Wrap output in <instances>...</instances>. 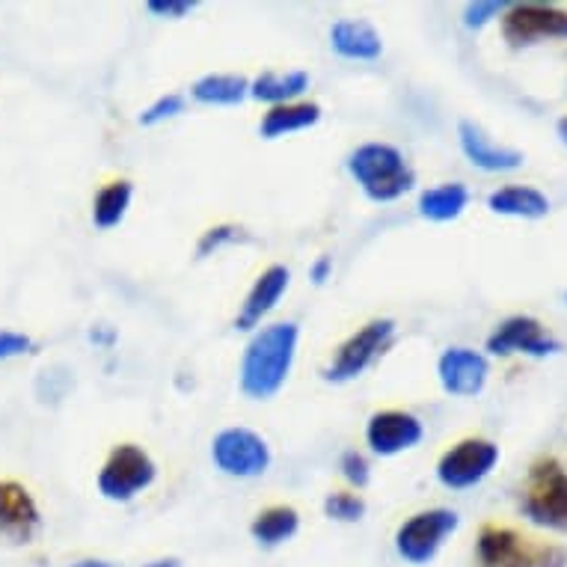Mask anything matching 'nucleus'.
Wrapping results in <instances>:
<instances>
[{"label":"nucleus","instance_id":"nucleus-1","mask_svg":"<svg viewBox=\"0 0 567 567\" xmlns=\"http://www.w3.org/2000/svg\"><path fill=\"white\" fill-rule=\"evenodd\" d=\"M298 342L300 327L295 321L265 324L250 336L241 357V372H238V383L247 399L270 401L286 386L295 369Z\"/></svg>","mask_w":567,"mask_h":567},{"label":"nucleus","instance_id":"nucleus-2","mask_svg":"<svg viewBox=\"0 0 567 567\" xmlns=\"http://www.w3.org/2000/svg\"><path fill=\"white\" fill-rule=\"evenodd\" d=\"M348 173L372 203H395L416 185V173L404 152L392 143H363L351 152Z\"/></svg>","mask_w":567,"mask_h":567},{"label":"nucleus","instance_id":"nucleus-3","mask_svg":"<svg viewBox=\"0 0 567 567\" xmlns=\"http://www.w3.org/2000/svg\"><path fill=\"white\" fill-rule=\"evenodd\" d=\"M478 567H567V549L523 538L517 529L487 523L475 540Z\"/></svg>","mask_w":567,"mask_h":567},{"label":"nucleus","instance_id":"nucleus-4","mask_svg":"<svg viewBox=\"0 0 567 567\" xmlns=\"http://www.w3.org/2000/svg\"><path fill=\"white\" fill-rule=\"evenodd\" d=\"M523 514L540 529L567 532V470L556 457H540L529 466Z\"/></svg>","mask_w":567,"mask_h":567},{"label":"nucleus","instance_id":"nucleus-5","mask_svg":"<svg viewBox=\"0 0 567 567\" xmlns=\"http://www.w3.org/2000/svg\"><path fill=\"white\" fill-rule=\"evenodd\" d=\"M158 478V466L146 449L134 443H122L107 455L104 466L99 470V493L111 503H131L134 496L150 491Z\"/></svg>","mask_w":567,"mask_h":567},{"label":"nucleus","instance_id":"nucleus-6","mask_svg":"<svg viewBox=\"0 0 567 567\" xmlns=\"http://www.w3.org/2000/svg\"><path fill=\"white\" fill-rule=\"evenodd\" d=\"M457 526H461V517L452 508H429V512L413 514L395 532V553L408 565H431L446 538L455 535Z\"/></svg>","mask_w":567,"mask_h":567},{"label":"nucleus","instance_id":"nucleus-7","mask_svg":"<svg viewBox=\"0 0 567 567\" xmlns=\"http://www.w3.org/2000/svg\"><path fill=\"white\" fill-rule=\"evenodd\" d=\"M392 336H395V321H392V318H374V321L360 327L357 333L348 336V339L339 344L333 363L324 369V381H357L378 357H383V351L390 348Z\"/></svg>","mask_w":567,"mask_h":567},{"label":"nucleus","instance_id":"nucleus-8","mask_svg":"<svg viewBox=\"0 0 567 567\" xmlns=\"http://www.w3.org/2000/svg\"><path fill=\"white\" fill-rule=\"evenodd\" d=\"M499 457L503 452L493 440L466 437L449 452H443V457L437 461V482L449 491H470L493 473Z\"/></svg>","mask_w":567,"mask_h":567},{"label":"nucleus","instance_id":"nucleus-9","mask_svg":"<svg viewBox=\"0 0 567 567\" xmlns=\"http://www.w3.org/2000/svg\"><path fill=\"white\" fill-rule=\"evenodd\" d=\"M212 461L229 478H259L268 473V440L250 429H224L212 443Z\"/></svg>","mask_w":567,"mask_h":567},{"label":"nucleus","instance_id":"nucleus-10","mask_svg":"<svg viewBox=\"0 0 567 567\" xmlns=\"http://www.w3.org/2000/svg\"><path fill=\"white\" fill-rule=\"evenodd\" d=\"M503 37L512 48L567 39V12L553 3H508L503 12Z\"/></svg>","mask_w":567,"mask_h":567},{"label":"nucleus","instance_id":"nucleus-11","mask_svg":"<svg viewBox=\"0 0 567 567\" xmlns=\"http://www.w3.org/2000/svg\"><path fill=\"white\" fill-rule=\"evenodd\" d=\"M487 351L496 357H512V353H526V357H553L561 351V342L532 316H512L503 324H496L487 336Z\"/></svg>","mask_w":567,"mask_h":567},{"label":"nucleus","instance_id":"nucleus-12","mask_svg":"<svg viewBox=\"0 0 567 567\" xmlns=\"http://www.w3.org/2000/svg\"><path fill=\"white\" fill-rule=\"evenodd\" d=\"M422 437H425L422 419L408 413V410H381L365 425V443L374 455L381 457L401 455V452L419 446Z\"/></svg>","mask_w":567,"mask_h":567},{"label":"nucleus","instance_id":"nucleus-13","mask_svg":"<svg viewBox=\"0 0 567 567\" xmlns=\"http://www.w3.org/2000/svg\"><path fill=\"white\" fill-rule=\"evenodd\" d=\"M440 386L457 399H475L491 378L487 357L473 348H446L437 363Z\"/></svg>","mask_w":567,"mask_h":567},{"label":"nucleus","instance_id":"nucleus-14","mask_svg":"<svg viewBox=\"0 0 567 567\" xmlns=\"http://www.w3.org/2000/svg\"><path fill=\"white\" fill-rule=\"evenodd\" d=\"M42 529L37 499L19 482H0V538L10 544H30Z\"/></svg>","mask_w":567,"mask_h":567},{"label":"nucleus","instance_id":"nucleus-15","mask_svg":"<svg viewBox=\"0 0 567 567\" xmlns=\"http://www.w3.org/2000/svg\"><path fill=\"white\" fill-rule=\"evenodd\" d=\"M457 143H461V152L466 155V161L473 167L484 169V173H514V169L523 167V155L520 150L514 146H503L487 134V131L473 120H464L457 125Z\"/></svg>","mask_w":567,"mask_h":567},{"label":"nucleus","instance_id":"nucleus-16","mask_svg":"<svg viewBox=\"0 0 567 567\" xmlns=\"http://www.w3.org/2000/svg\"><path fill=\"white\" fill-rule=\"evenodd\" d=\"M291 270L286 265H270L256 277L252 289L247 291V298L241 303V312L235 318V330H259L261 321L277 309L282 295L289 291Z\"/></svg>","mask_w":567,"mask_h":567},{"label":"nucleus","instance_id":"nucleus-17","mask_svg":"<svg viewBox=\"0 0 567 567\" xmlns=\"http://www.w3.org/2000/svg\"><path fill=\"white\" fill-rule=\"evenodd\" d=\"M330 48L342 60H357V63H372L383 54L381 33L360 19H342L330 28Z\"/></svg>","mask_w":567,"mask_h":567},{"label":"nucleus","instance_id":"nucleus-18","mask_svg":"<svg viewBox=\"0 0 567 567\" xmlns=\"http://www.w3.org/2000/svg\"><path fill=\"white\" fill-rule=\"evenodd\" d=\"M487 208L493 215L520 217V220H540L549 215V199L540 194L538 187L529 185H508L493 190L487 196Z\"/></svg>","mask_w":567,"mask_h":567},{"label":"nucleus","instance_id":"nucleus-19","mask_svg":"<svg viewBox=\"0 0 567 567\" xmlns=\"http://www.w3.org/2000/svg\"><path fill=\"white\" fill-rule=\"evenodd\" d=\"M321 120V104L316 102H295V104H279V107H270L259 122L261 140H279L289 137V134H298V131H307L312 125H318Z\"/></svg>","mask_w":567,"mask_h":567},{"label":"nucleus","instance_id":"nucleus-20","mask_svg":"<svg viewBox=\"0 0 567 567\" xmlns=\"http://www.w3.org/2000/svg\"><path fill=\"white\" fill-rule=\"evenodd\" d=\"M309 90L307 72H261L250 81V99L265 102L270 107L300 102V95Z\"/></svg>","mask_w":567,"mask_h":567},{"label":"nucleus","instance_id":"nucleus-21","mask_svg":"<svg viewBox=\"0 0 567 567\" xmlns=\"http://www.w3.org/2000/svg\"><path fill=\"white\" fill-rule=\"evenodd\" d=\"M470 205V190L461 182H443L419 196V215L431 224H452Z\"/></svg>","mask_w":567,"mask_h":567},{"label":"nucleus","instance_id":"nucleus-22","mask_svg":"<svg viewBox=\"0 0 567 567\" xmlns=\"http://www.w3.org/2000/svg\"><path fill=\"white\" fill-rule=\"evenodd\" d=\"M190 95H194V102L208 104V107H235L244 99H250V81L244 75L212 72L190 86Z\"/></svg>","mask_w":567,"mask_h":567},{"label":"nucleus","instance_id":"nucleus-23","mask_svg":"<svg viewBox=\"0 0 567 567\" xmlns=\"http://www.w3.org/2000/svg\"><path fill=\"white\" fill-rule=\"evenodd\" d=\"M300 514L291 505H270L265 512L256 514L250 523V535L259 547H279L298 535Z\"/></svg>","mask_w":567,"mask_h":567},{"label":"nucleus","instance_id":"nucleus-24","mask_svg":"<svg viewBox=\"0 0 567 567\" xmlns=\"http://www.w3.org/2000/svg\"><path fill=\"white\" fill-rule=\"evenodd\" d=\"M134 199V185L128 178H116L111 185H104L93 199V224L95 229H113L125 220Z\"/></svg>","mask_w":567,"mask_h":567},{"label":"nucleus","instance_id":"nucleus-25","mask_svg":"<svg viewBox=\"0 0 567 567\" xmlns=\"http://www.w3.org/2000/svg\"><path fill=\"white\" fill-rule=\"evenodd\" d=\"M324 514L330 520L339 523H357L365 517V499L360 493L336 491L324 499Z\"/></svg>","mask_w":567,"mask_h":567},{"label":"nucleus","instance_id":"nucleus-26","mask_svg":"<svg viewBox=\"0 0 567 567\" xmlns=\"http://www.w3.org/2000/svg\"><path fill=\"white\" fill-rule=\"evenodd\" d=\"M182 111H185V99H182V95L178 93L161 95L158 102H152L146 111L140 113V125L152 128V125H161V122L173 120V116H178Z\"/></svg>","mask_w":567,"mask_h":567},{"label":"nucleus","instance_id":"nucleus-27","mask_svg":"<svg viewBox=\"0 0 567 567\" xmlns=\"http://www.w3.org/2000/svg\"><path fill=\"white\" fill-rule=\"evenodd\" d=\"M339 470H342L344 482L351 484V487H357V491H363V487H369V482H372V466H369L363 452H357V449L344 452L342 461H339Z\"/></svg>","mask_w":567,"mask_h":567},{"label":"nucleus","instance_id":"nucleus-28","mask_svg":"<svg viewBox=\"0 0 567 567\" xmlns=\"http://www.w3.org/2000/svg\"><path fill=\"white\" fill-rule=\"evenodd\" d=\"M241 238V229L233 224H224V226H215V229H208V233L199 238V244H196V256L199 259H205V256H212V252H217L220 247H226V244H235Z\"/></svg>","mask_w":567,"mask_h":567},{"label":"nucleus","instance_id":"nucleus-29","mask_svg":"<svg viewBox=\"0 0 567 567\" xmlns=\"http://www.w3.org/2000/svg\"><path fill=\"white\" fill-rule=\"evenodd\" d=\"M508 10V3H496V0H475L464 10V24L470 30H478L484 28L487 21L499 19L503 12Z\"/></svg>","mask_w":567,"mask_h":567},{"label":"nucleus","instance_id":"nucleus-30","mask_svg":"<svg viewBox=\"0 0 567 567\" xmlns=\"http://www.w3.org/2000/svg\"><path fill=\"white\" fill-rule=\"evenodd\" d=\"M196 7H199L196 0H150V3H146V10H150L155 19H169V21L187 19Z\"/></svg>","mask_w":567,"mask_h":567},{"label":"nucleus","instance_id":"nucleus-31","mask_svg":"<svg viewBox=\"0 0 567 567\" xmlns=\"http://www.w3.org/2000/svg\"><path fill=\"white\" fill-rule=\"evenodd\" d=\"M33 348V339L24 333H16V330H0V360H12V357H21Z\"/></svg>","mask_w":567,"mask_h":567},{"label":"nucleus","instance_id":"nucleus-32","mask_svg":"<svg viewBox=\"0 0 567 567\" xmlns=\"http://www.w3.org/2000/svg\"><path fill=\"white\" fill-rule=\"evenodd\" d=\"M330 274H333V259H330V256H318V259L312 261V268H309V279H312L316 286H324L327 279H330Z\"/></svg>","mask_w":567,"mask_h":567},{"label":"nucleus","instance_id":"nucleus-33","mask_svg":"<svg viewBox=\"0 0 567 567\" xmlns=\"http://www.w3.org/2000/svg\"><path fill=\"white\" fill-rule=\"evenodd\" d=\"M143 567H182V561H178V558H155V561H150V565Z\"/></svg>","mask_w":567,"mask_h":567},{"label":"nucleus","instance_id":"nucleus-34","mask_svg":"<svg viewBox=\"0 0 567 567\" xmlns=\"http://www.w3.org/2000/svg\"><path fill=\"white\" fill-rule=\"evenodd\" d=\"M72 567H113L111 561H102V558H84V561H75Z\"/></svg>","mask_w":567,"mask_h":567},{"label":"nucleus","instance_id":"nucleus-35","mask_svg":"<svg viewBox=\"0 0 567 567\" xmlns=\"http://www.w3.org/2000/svg\"><path fill=\"white\" fill-rule=\"evenodd\" d=\"M556 131H558V137H561V143L567 146V116H561V120H558Z\"/></svg>","mask_w":567,"mask_h":567}]
</instances>
